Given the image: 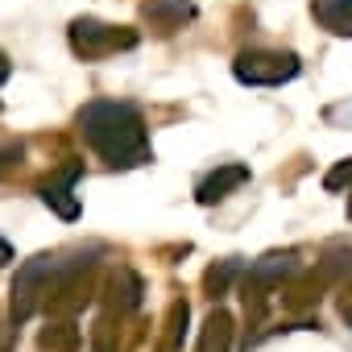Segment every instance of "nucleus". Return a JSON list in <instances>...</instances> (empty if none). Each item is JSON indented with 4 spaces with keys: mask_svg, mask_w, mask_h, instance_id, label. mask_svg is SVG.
I'll use <instances>...</instances> for the list:
<instances>
[{
    "mask_svg": "<svg viewBox=\"0 0 352 352\" xmlns=\"http://www.w3.org/2000/svg\"><path fill=\"white\" fill-rule=\"evenodd\" d=\"M79 133L112 170H133V166H145L153 157L145 120L124 100H91L79 112Z\"/></svg>",
    "mask_w": 352,
    "mask_h": 352,
    "instance_id": "1",
    "label": "nucleus"
},
{
    "mask_svg": "<svg viewBox=\"0 0 352 352\" xmlns=\"http://www.w3.org/2000/svg\"><path fill=\"white\" fill-rule=\"evenodd\" d=\"M232 75L249 87H278L298 75V58L282 54V50H245V54H236Z\"/></svg>",
    "mask_w": 352,
    "mask_h": 352,
    "instance_id": "2",
    "label": "nucleus"
},
{
    "mask_svg": "<svg viewBox=\"0 0 352 352\" xmlns=\"http://www.w3.org/2000/svg\"><path fill=\"white\" fill-rule=\"evenodd\" d=\"M133 46H137V34L133 30L104 25V21H91V17L71 21V50L79 58H104L112 50H133Z\"/></svg>",
    "mask_w": 352,
    "mask_h": 352,
    "instance_id": "3",
    "label": "nucleus"
},
{
    "mask_svg": "<svg viewBox=\"0 0 352 352\" xmlns=\"http://www.w3.org/2000/svg\"><path fill=\"white\" fill-rule=\"evenodd\" d=\"M298 270H302V261H298V253H294V249L265 253L261 261H253V265H249V278H245V302L253 298V311H261V298H265V290H274V286L290 282Z\"/></svg>",
    "mask_w": 352,
    "mask_h": 352,
    "instance_id": "4",
    "label": "nucleus"
},
{
    "mask_svg": "<svg viewBox=\"0 0 352 352\" xmlns=\"http://www.w3.org/2000/svg\"><path fill=\"white\" fill-rule=\"evenodd\" d=\"M79 174H83V162H71L67 170H58V174H54L50 183H42V187H38L42 204H46V208H54L63 220H75V216H79V195H75Z\"/></svg>",
    "mask_w": 352,
    "mask_h": 352,
    "instance_id": "5",
    "label": "nucleus"
},
{
    "mask_svg": "<svg viewBox=\"0 0 352 352\" xmlns=\"http://www.w3.org/2000/svg\"><path fill=\"white\" fill-rule=\"evenodd\" d=\"M249 183V166H241V162H228V166H216L208 179H199V187H195V199L208 208V204H220V199H228L236 187H245Z\"/></svg>",
    "mask_w": 352,
    "mask_h": 352,
    "instance_id": "6",
    "label": "nucleus"
},
{
    "mask_svg": "<svg viewBox=\"0 0 352 352\" xmlns=\"http://www.w3.org/2000/svg\"><path fill=\"white\" fill-rule=\"evenodd\" d=\"M141 17H145L153 30L170 34V30H179L183 21L195 17V5H191V0H145V5H141Z\"/></svg>",
    "mask_w": 352,
    "mask_h": 352,
    "instance_id": "7",
    "label": "nucleus"
},
{
    "mask_svg": "<svg viewBox=\"0 0 352 352\" xmlns=\"http://www.w3.org/2000/svg\"><path fill=\"white\" fill-rule=\"evenodd\" d=\"M311 13L327 34L352 38V0H311Z\"/></svg>",
    "mask_w": 352,
    "mask_h": 352,
    "instance_id": "8",
    "label": "nucleus"
},
{
    "mask_svg": "<svg viewBox=\"0 0 352 352\" xmlns=\"http://www.w3.org/2000/svg\"><path fill=\"white\" fill-rule=\"evenodd\" d=\"M232 348V315L228 311H212V319L204 323V336H199V352H228Z\"/></svg>",
    "mask_w": 352,
    "mask_h": 352,
    "instance_id": "9",
    "label": "nucleus"
},
{
    "mask_svg": "<svg viewBox=\"0 0 352 352\" xmlns=\"http://www.w3.org/2000/svg\"><path fill=\"white\" fill-rule=\"evenodd\" d=\"M137 302H141V278L120 265V270L112 274V307H116V311H133Z\"/></svg>",
    "mask_w": 352,
    "mask_h": 352,
    "instance_id": "10",
    "label": "nucleus"
},
{
    "mask_svg": "<svg viewBox=\"0 0 352 352\" xmlns=\"http://www.w3.org/2000/svg\"><path fill=\"white\" fill-rule=\"evenodd\" d=\"M38 348L42 352H79V327L75 323H50L38 336Z\"/></svg>",
    "mask_w": 352,
    "mask_h": 352,
    "instance_id": "11",
    "label": "nucleus"
},
{
    "mask_svg": "<svg viewBox=\"0 0 352 352\" xmlns=\"http://www.w3.org/2000/svg\"><path fill=\"white\" fill-rule=\"evenodd\" d=\"M236 274H241V261H236V257H228V261H220L216 270H208V278H204L208 294H212V298H220V294L228 290V282H232Z\"/></svg>",
    "mask_w": 352,
    "mask_h": 352,
    "instance_id": "12",
    "label": "nucleus"
},
{
    "mask_svg": "<svg viewBox=\"0 0 352 352\" xmlns=\"http://www.w3.org/2000/svg\"><path fill=\"white\" fill-rule=\"evenodd\" d=\"M348 183H352V157L340 162V166H331V170L323 174V187H327V191H340V187H348Z\"/></svg>",
    "mask_w": 352,
    "mask_h": 352,
    "instance_id": "13",
    "label": "nucleus"
},
{
    "mask_svg": "<svg viewBox=\"0 0 352 352\" xmlns=\"http://www.w3.org/2000/svg\"><path fill=\"white\" fill-rule=\"evenodd\" d=\"M91 352H116V344H112V323H108V319L96 327V344H91Z\"/></svg>",
    "mask_w": 352,
    "mask_h": 352,
    "instance_id": "14",
    "label": "nucleus"
},
{
    "mask_svg": "<svg viewBox=\"0 0 352 352\" xmlns=\"http://www.w3.org/2000/svg\"><path fill=\"white\" fill-rule=\"evenodd\" d=\"M13 162H21V145H17V141H13V145H0V170L13 166Z\"/></svg>",
    "mask_w": 352,
    "mask_h": 352,
    "instance_id": "15",
    "label": "nucleus"
},
{
    "mask_svg": "<svg viewBox=\"0 0 352 352\" xmlns=\"http://www.w3.org/2000/svg\"><path fill=\"white\" fill-rule=\"evenodd\" d=\"M340 315H344V319H348V327H352V294H344V298H340Z\"/></svg>",
    "mask_w": 352,
    "mask_h": 352,
    "instance_id": "16",
    "label": "nucleus"
},
{
    "mask_svg": "<svg viewBox=\"0 0 352 352\" xmlns=\"http://www.w3.org/2000/svg\"><path fill=\"white\" fill-rule=\"evenodd\" d=\"M13 261V245L9 241H0V265H9Z\"/></svg>",
    "mask_w": 352,
    "mask_h": 352,
    "instance_id": "17",
    "label": "nucleus"
},
{
    "mask_svg": "<svg viewBox=\"0 0 352 352\" xmlns=\"http://www.w3.org/2000/svg\"><path fill=\"white\" fill-rule=\"evenodd\" d=\"M9 79V63H5V54H0V83Z\"/></svg>",
    "mask_w": 352,
    "mask_h": 352,
    "instance_id": "18",
    "label": "nucleus"
},
{
    "mask_svg": "<svg viewBox=\"0 0 352 352\" xmlns=\"http://www.w3.org/2000/svg\"><path fill=\"white\" fill-rule=\"evenodd\" d=\"M348 216H352V199H348Z\"/></svg>",
    "mask_w": 352,
    "mask_h": 352,
    "instance_id": "19",
    "label": "nucleus"
},
{
    "mask_svg": "<svg viewBox=\"0 0 352 352\" xmlns=\"http://www.w3.org/2000/svg\"><path fill=\"white\" fill-rule=\"evenodd\" d=\"M0 352H9V344H5V348H0Z\"/></svg>",
    "mask_w": 352,
    "mask_h": 352,
    "instance_id": "20",
    "label": "nucleus"
}]
</instances>
